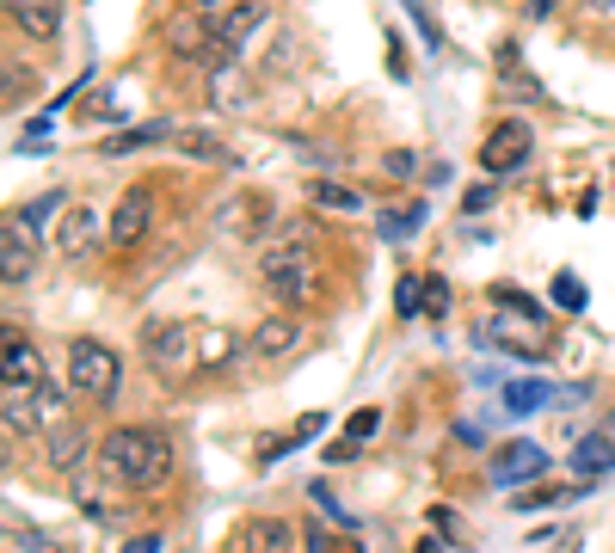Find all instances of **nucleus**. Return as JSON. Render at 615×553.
I'll return each instance as SVG.
<instances>
[{"instance_id":"nucleus-1","label":"nucleus","mask_w":615,"mask_h":553,"mask_svg":"<svg viewBox=\"0 0 615 553\" xmlns=\"http://www.w3.org/2000/svg\"><path fill=\"white\" fill-rule=\"evenodd\" d=\"M99 474H105L111 486L154 492L173 474V436L154 431V424H118V431L99 443Z\"/></svg>"},{"instance_id":"nucleus-2","label":"nucleus","mask_w":615,"mask_h":553,"mask_svg":"<svg viewBox=\"0 0 615 553\" xmlns=\"http://www.w3.org/2000/svg\"><path fill=\"white\" fill-rule=\"evenodd\" d=\"M259 276H265L271 302H283V308L314 302V247H308V222H283L278 234H271L265 259H259Z\"/></svg>"},{"instance_id":"nucleus-3","label":"nucleus","mask_w":615,"mask_h":553,"mask_svg":"<svg viewBox=\"0 0 615 553\" xmlns=\"http://www.w3.org/2000/svg\"><path fill=\"white\" fill-rule=\"evenodd\" d=\"M142 356L161 369V375H185V369H203V339H198L191 320H148Z\"/></svg>"},{"instance_id":"nucleus-4","label":"nucleus","mask_w":615,"mask_h":553,"mask_svg":"<svg viewBox=\"0 0 615 553\" xmlns=\"http://www.w3.org/2000/svg\"><path fill=\"white\" fill-rule=\"evenodd\" d=\"M118 351L111 344H99V339H74L68 344V394H87V400H99L105 406L111 394H118Z\"/></svg>"},{"instance_id":"nucleus-5","label":"nucleus","mask_w":615,"mask_h":553,"mask_svg":"<svg viewBox=\"0 0 615 553\" xmlns=\"http://www.w3.org/2000/svg\"><path fill=\"white\" fill-rule=\"evenodd\" d=\"M535 474H548V455H542L530 436H517V443L493 449V461H486V480H493V486H505V492L535 486Z\"/></svg>"},{"instance_id":"nucleus-6","label":"nucleus","mask_w":615,"mask_h":553,"mask_svg":"<svg viewBox=\"0 0 615 553\" xmlns=\"http://www.w3.org/2000/svg\"><path fill=\"white\" fill-rule=\"evenodd\" d=\"M530 148H535V130H530L523 118H505V123H493V130H486L481 167H486V172H517L523 160H530Z\"/></svg>"},{"instance_id":"nucleus-7","label":"nucleus","mask_w":615,"mask_h":553,"mask_svg":"<svg viewBox=\"0 0 615 553\" xmlns=\"http://www.w3.org/2000/svg\"><path fill=\"white\" fill-rule=\"evenodd\" d=\"M148 228H154V191H148V184H130V191L118 198V210H111L105 240L111 247H142Z\"/></svg>"},{"instance_id":"nucleus-8","label":"nucleus","mask_w":615,"mask_h":553,"mask_svg":"<svg viewBox=\"0 0 615 553\" xmlns=\"http://www.w3.org/2000/svg\"><path fill=\"white\" fill-rule=\"evenodd\" d=\"M302 339H308V326L295 314H271V320H259V332L246 339V356H253V363H283L290 351H302Z\"/></svg>"},{"instance_id":"nucleus-9","label":"nucleus","mask_w":615,"mask_h":553,"mask_svg":"<svg viewBox=\"0 0 615 553\" xmlns=\"http://www.w3.org/2000/svg\"><path fill=\"white\" fill-rule=\"evenodd\" d=\"M481 339H486V344H505V351H517L523 363H542V356L554 351V339L542 332V320H523V326H517V320H486Z\"/></svg>"},{"instance_id":"nucleus-10","label":"nucleus","mask_w":615,"mask_h":553,"mask_svg":"<svg viewBox=\"0 0 615 553\" xmlns=\"http://www.w3.org/2000/svg\"><path fill=\"white\" fill-rule=\"evenodd\" d=\"M167 50H173V56H191V62H203V56H222V38H215L203 19L179 13V19H167ZM222 62H228V56H222Z\"/></svg>"},{"instance_id":"nucleus-11","label":"nucleus","mask_w":615,"mask_h":553,"mask_svg":"<svg viewBox=\"0 0 615 553\" xmlns=\"http://www.w3.org/2000/svg\"><path fill=\"white\" fill-rule=\"evenodd\" d=\"M295 547V529L283 516H253V523L234 529V553H290Z\"/></svg>"},{"instance_id":"nucleus-12","label":"nucleus","mask_w":615,"mask_h":553,"mask_svg":"<svg viewBox=\"0 0 615 553\" xmlns=\"http://www.w3.org/2000/svg\"><path fill=\"white\" fill-rule=\"evenodd\" d=\"M7 388H13V394H38L43 388V356L31 351L19 332H7Z\"/></svg>"},{"instance_id":"nucleus-13","label":"nucleus","mask_w":615,"mask_h":553,"mask_svg":"<svg viewBox=\"0 0 615 553\" xmlns=\"http://www.w3.org/2000/svg\"><path fill=\"white\" fill-rule=\"evenodd\" d=\"M56 247H62V259H87V252L99 247V215L74 203V210L62 215V228H56Z\"/></svg>"},{"instance_id":"nucleus-14","label":"nucleus","mask_w":615,"mask_h":553,"mask_svg":"<svg viewBox=\"0 0 615 553\" xmlns=\"http://www.w3.org/2000/svg\"><path fill=\"white\" fill-rule=\"evenodd\" d=\"M7 13H13V26L31 31L38 43H50L56 31H62V0H13Z\"/></svg>"},{"instance_id":"nucleus-15","label":"nucleus","mask_w":615,"mask_h":553,"mask_svg":"<svg viewBox=\"0 0 615 553\" xmlns=\"http://www.w3.org/2000/svg\"><path fill=\"white\" fill-rule=\"evenodd\" d=\"M0 276H7V283H26L31 276V240H26V222H7L0 228Z\"/></svg>"},{"instance_id":"nucleus-16","label":"nucleus","mask_w":615,"mask_h":553,"mask_svg":"<svg viewBox=\"0 0 615 553\" xmlns=\"http://www.w3.org/2000/svg\"><path fill=\"white\" fill-rule=\"evenodd\" d=\"M259 26H265V7H259V0H241V7H234V13L222 19V26H215V38H222V56H234Z\"/></svg>"},{"instance_id":"nucleus-17","label":"nucleus","mask_w":615,"mask_h":553,"mask_svg":"<svg viewBox=\"0 0 615 553\" xmlns=\"http://www.w3.org/2000/svg\"><path fill=\"white\" fill-rule=\"evenodd\" d=\"M573 474H615V443L603 431H591V436H578L573 443Z\"/></svg>"},{"instance_id":"nucleus-18","label":"nucleus","mask_w":615,"mask_h":553,"mask_svg":"<svg viewBox=\"0 0 615 553\" xmlns=\"http://www.w3.org/2000/svg\"><path fill=\"white\" fill-rule=\"evenodd\" d=\"M321 431H326V412H308V419H295L283 436H265V443H259V461H283L290 449H302L308 436H321Z\"/></svg>"},{"instance_id":"nucleus-19","label":"nucleus","mask_w":615,"mask_h":553,"mask_svg":"<svg viewBox=\"0 0 615 553\" xmlns=\"http://www.w3.org/2000/svg\"><path fill=\"white\" fill-rule=\"evenodd\" d=\"M173 123H142V130H118L105 135V154H135V148H154V142H173Z\"/></svg>"},{"instance_id":"nucleus-20","label":"nucleus","mask_w":615,"mask_h":553,"mask_svg":"<svg viewBox=\"0 0 615 553\" xmlns=\"http://www.w3.org/2000/svg\"><path fill=\"white\" fill-rule=\"evenodd\" d=\"M548 400H561L548 382H511L505 388V412H511V419H530V412H542Z\"/></svg>"},{"instance_id":"nucleus-21","label":"nucleus","mask_w":615,"mask_h":553,"mask_svg":"<svg viewBox=\"0 0 615 553\" xmlns=\"http://www.w3.org/2000/svg\"><path fill=\"white\" fill-rule=\"evenodd\" d=\"M173 148H185V154L210 160V167H234L228 142H222V135H210V130H179V135H173Z\"/></svg>"},{"instance_id":"nucleus-22","label":"nucleus","mask_w":615,"mask_h":553,"mask_svg":"<svg viewBox=\"0 0 615 553\" xmlns=\"http://www.w3.org/2000/svg\"><path fill=\"white\" fill-rule=\"evenodd\" d=\"M215 222H222L228 234H253V222H271V210H265V198H234V203H222Z\"/></svg>"},{"instance_id":"nucleus-23","label":"nucleus","mask_w":615,"mask_h":553,"mask_svg":"<svg viewBox=\"0 0 615 553\" xmlns=\"http://www.w3.org/2000/svg\"><path fill=\"white\" fill-rule=\"evenodd\" d=\"M43 443H50V461H56V467H74V461L87 455V431H81L74 419H68V424H56V431L43 436Z\"/></svg>"},{"instance_id":"nucleus-24","label":"nucleus","mask_w":615,"mask_h":553,"mask_svg":"<svg viewBox=\"0 0 615 553\" xmlns=\"http://www.w3.org/2000/svg\"><path fill=\"white\" fill-rule=\"evenodd\" d=\"M31 424H38V436H50L56 424H68V400L56 394V388H38V394H31Z\"/></svg>"},{"instance_id":"nucleus-25","label":"nucleus","mask_w":615,"mask_h":553,"mask_svg":"<svg viewBox=\"0 0 615 553\" xmlns=\"http://www.w3.org/2000/svg\"><path fill=\"white\" fill-rule=\"evenodd\" d=\"M308 198L321 203V210H363V198L351 191V184H339V179H314L308 184Z\"/></svg>"},{"instance_id":"nucleus-26","label":"nucleus","mask_w":615,"mask_h":553,"mask_svg":"<svg viewBox=\"0 0 615 553\" xmlns=\"http://www.w3.org/2000/svg\"><path fill=\"white\" fill-rule=\"evenodd\" d=\"M413 228H425V203H401V210H382V234L406 240Z\"/></svg>"},{"instance_id":"nucleus-27","label":"nucleus","mask_w":615,"mask_h":553,"mask_svg":"<svg viewBox=\"0 0 615 553\" xmlns=\"http://www.w3.org/2000/svg\"><path fill=\"white\" fill-rule=\"evenodd\" d=\"M419 308H425V320H443V314H450V283H443V276H425Z\"/></svg>"},{"instance_id":"nucleus-28","label":"nucleus","mask_w":615,"mask_h":553,"mask_svg":"<svg viewBox=\"0 0 615 553\" xmlns=\"http://www.w3.org/2000/svg\"><path fill=\"white\" fill-rule=\"evenodd\" d=\"M375 431H382V412H375V406H357V412L345 419V436H351V443H370Z\"/></svg>"},{"instance_id":"nucleus-29","label":"nucleus","mask_w":615,"mask_h":553,"mask_svg":"<svg viewBox=\"0 0 615 553\" xmlns=\"http://www.w3.org/2000/svg\"><path fill=\"white\" fill-rule=\"evenodd\" d=\"M548 504H566V486H523L517 511H548Z\"/></svg>"},{"instance_id":"nucleus-30","label":"nucleus","mask_w":615,"mask_h":553,"mask_svg":"<svg viewBox=\"0 0 615 553\" xmlns=\"http://www.w3.org/2000/svg\"><path fill=\"white\" fill-rule=\"evenodd\" d=\"M554 302L573 308V314H578V308H585V283H578L573 271H561V276H554Z\"/></svg>"},{"instance_id":"nucleus-31","label":"nucleus","mask_w":615,"mask_h":553,"mask_svg":"<svg viewBox=\"0 0 615 553\" xmlns=\"http://www.w3.org/2000/svg\"><path fill=\"white\" fill-rule=\"evenodd\" d=\"M234 356V339L228 332H203V369H222Z\"/></svg>"},{"instance_id":"nucleus-32","label":"nucleus","mask_w":615,"mask_h":553,"mask_svg":"<svg viewBox=\"0 0 615 553\" xmlns=\"http://www.w3.org/2000/svg\"><path fill=\"white\" fill-rule=\"evenodd\" d=\"M406 13H413V26H419V38H425V43H431V50H443V31H437V26H431V13H425V7H419V0H406Z\"/></svg>"},{"instance_id":"nucleus-33","label":"nucleus","mask_w":615,"mask_h":553,"mask_svg":"<svg viewBox=\"0 0 615 553\" xmlns=\"http://www.w3.org/2000/svg\"><path fill=\"white\" fill-rule=\"evenodd\" d=\"M419 290H425V276H401V290H394V308H401V314H413V308H419Z\"/></svg>"},{"instance_id":"nucleus-34","label":"nucleus","mask_w":615,"mask_h":553,"mask_svg":"<svg viewBox=\"0 0 615 553\" xmlns=\"http://www.w3.org/2000/svg\"><path fill=\"white\" fill-rule=\"evenodd\" d=\"M431 523H437V541H455V535H462V523H455L450 504H437V511H431Z\"/></svg>"},{"instance_id":"nucleus-35","label":"nucleus","mask_w":615,"mask_h":553,"mask_svg":"<svg viewBox=\"0 0 615 553\" xmlns=\"http://www.w3.org/2000/svg\"><path fill=\"white\" fill-rule=\"evenodd\" d=\"M493 198H498L493 184H474L468 198H462V215H481V210H486V203H493Z\"/></svg>"},{"instance_id":"nucleus-36","label":"nucleus","mask_w":615,"mask_h":553,"mask_svg":"<svg viewBox=\"0 0 615 553\" xmlns=\"http://www.w3.org/2000/svg\"><path fill=\"white\" fill-rule=\"evenodd\" d=\"M56 210H62V198H38V203H31L26 215H19V222H26V228H38L43 215H56Z\"/></svg>"},{"instance_id":"nucleus-37","label":"nucleus","mask_w":615,"mask_h":553,"mask_svg":"<svg viewBox=\"0 0 615 553\" xmlns=\"http://www.w3.org/2000/svg\"><path fill=\"white\" fill-rule=\"evenodd\" d=\"M455 436H462L468 449H481V443H486V431H481V424H455Z\"/></svg>"},{"instance_id":"nucleus-38","label":"nucleus","mask_w":615,"mask_h":553,"mask_svg":"<svg viewBox=\"0 0 615 553\" xmlns=\"http://www.w3.org/2000/svg\"><path fill=\"white\" fill-rule=\"evenodd\" d=\"M603 436H609V443H615V412H609V419H603Z\"/></svg>"},{"instance_id":"nucleus-39","label":"nucleus","mask_w":615,"mask_h":553,"mask_svg":"<svg viewBox=\"0 0 615 553\" xmlns=\"http://www.w3.org/2000/svg\"><path fill=\"white\" fill-rule=\"evenodd\" d=\"M419 553H443V547H437V541H419Z\"/></svg>"},{"instance_id":"nucleus-40","label":"nucleus","mask_w":615,"mask_h":553,"mask_svg":"<svg viewBox=\"0 0 615 553\" xmlns=\"http://www.w3.org/2000/svg\"><path fill=\"white\" fill-rule=\"evenodd\" d=\"M198 7H215V0H198Z\"/></svg>"},{"instance_id":"nucleus-41","label":"nucleus","mask_w":615,"mask_h":553,"mask_svg":"<svg viewBox=\"0 0 615 553\" xmlns=\"http://www.w3.org/2000/svg\"><path fill=\"white\" fill-rule=\"evenodd\" d=\"M7 7H13V0H7Z\"/></svg>"}]
</instances>
